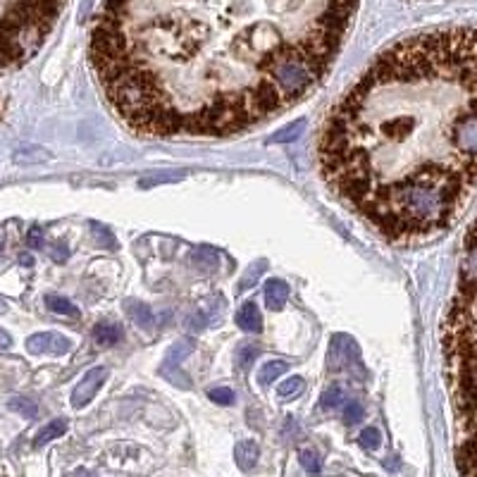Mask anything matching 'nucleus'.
<instances>
[{
  "label": "nucleus",
  "mask_w": 477,
  "mask_h": 477,
  "mask_svg": "<svg viewBox=\"0 0 477 477\" xmlns=\"http://www.w3.org/2000/svg\"><path fill=\"white\" fill-rule=\"evenodd\" d=\"M318 156L329 189L384 239L444 231L477 186V26L384 51L329 112Z\"/></svg>",
  "instance_id": "f257e3e1"
},
{
  "label": "nucleus",
  "mask_w": 477,
  "mask_h": 477,
  "mask_svg": "<svg viewBox=\"0 0 477 477\" xmlns=\"http://www.w3.org/2000/svg\"><path fill=\"white\" fill-rule=\"evenodd\" d=\"M194 348H196V341H194V339H181V341H177L170 351H167L165 363H163V368H160V373H163L165 380H170L172 384H177V387H181V389H191V380H189V377L181 373L179 363L184 361V358L191 353Z\"/></svg>",
  "instance_id": "f03ea898"
},
{
  "label": "nucleus",
  "mask_w": 477,
  "mask_h": 477,
  "mask_svg": "<svg viewBox=\"0 0 477 477\" xmlns=\"http://www.w3.org/2000/svg\"><path fill=\"white\" fill-rule=\"evenodd\" d=\"M72 343L60 332H39L26 339V351L31 356H65L69 353Z\"/></svg>",
  "instance_id": "7ed1b4c3"
},
{
  "label": "nucleus",
  "mask_w": 477,
  "mask_h": 477,
  "mask_svg": "<svg viewBox=\"0 0 477 477\" xmlns=\"http://www.w3.org/2000/svg\"><path fill=\"white\" fill-rule=\"evenodd\" d=\"M108 380V370L105 368H94L89 370L86 375H84V380L76 384L74 391H72V406L74 408H84L91 398L98 394V389L103 387V382Z\"/></svg>",
  "instance_id": "20e7f679"
},
{
  "label": "nucleus",
  "mask_w": 477,
  "mask_h": 477,
  "mask_svg": "<svg viewBox=\"0 0 477 477\" xmlns=\"http://www.w3.org/2000/svg\"><path fill=\"white\" fill-rule=\"evenodd\" d=\"M263 293H265V306L270 311H282L286 298H289V284L284 279H268Z\"/></svg>",
  "instance_id": "39448f33"
},
{
  "label": "nucleus",
  "mask_w": 477,
  "mask_h": 477,
  "mask_svg": "<svg viewBox=\"0 0 477 477\" xmlns=\"http://www.w3.org/2000/svg\"><path fill=\"white\" fill-rule=\"evenodd\" d=\"M234 456H236V466L241 470H246L251 473L256 466H258V458H261V448L253 439H246V441H239L236 448H234Z\"/></svg>",
  "instance_id": "423d86ee"
},
{
  "label": "nucleus",
  "mask_w": 477,
  "mask_h": 477,
  "mask_svg": "<svg viewBox=\"0 0 477 477\" xmlns=\"http://www.w3.org/2000/svg\"><path fill=\"white\" fill-rule=\"evenodd\" d=\"M236 325L243 329V332H261L263 327V320H261V311H258V306L253 301H246L241 308L236 311Z\"/></svg>",
  "instance_id": "0eeeda50"
},
{
  "label": "nucleus",
  "mask_w": 477,
  "mask_h": 477,
  "mask_svg": "<svg viewBox=\"0 0 477 477\" xmlns=\"http://www.w3.org/2000/svg\"><path fill=\"white\" fill-rule=\"evenodd\" d=\"M122 339V327L115 322H98L94 327V341L98 346H115Z\"/></svg>",
  "instance_id": "6e6552de"
},
{
  "label": "nucleus",
  "mask_w": 477,
  "mask_h": 477,
  "mask_svg": "<svg viewBox=\"0 0 477 477\" xmlns=\"http://www.w3.org/2000/svg\"><path fill=\"white\" fill-rule=\"evenodd\" d=\"M124 311H127V315L136 322L139 327H144V329L153 327V313L149 311V308H146V303H141V301L127 298V301H124Z\"/></svg>",
  "instance_id": "1a4fd4ad"
},
{
  "label": "nucleus",
  "mask_w": 477,
  "mask_h": 477,
  "mask_svg": "<svg viewBox=\"0 0 477 477\" xmlns=\"http://www.w3.org/2000/svg\"><path fill=\"white\" fill-rule=\"evenodd\" d=\"M17 165H39L44 163V160H51V153L39 149V146H24V149H19L15 156H12Z\"/></svg>",
  "instance_id": "9d476101"
},
{
  "label": "nucleus",
  "mask_w": 477,
  "mask_h": 477,
  "mask_svg": "<svg viewBox=\"0 0 477 477\" xmlns=\"http://www.w3.org/2000/svg\"><path fill=\"white\" fill-rule=\"evenodd\" d=\"M65 432H67V423H65V420H53V423H48L44 430L36 434V439H34V446H36V448L46 446L48 441L62 437Z\"/></svg>",
  "instance_id": "9b49d317"
},
{
  "label": "nucleus",
  "mask_w": 477,
  "mask_h": 477,
  "mask_svg": "<svg viewBox=\"0 0 477 477\" xmlns=\"http://www.w3.org/2000/svg\"><path fill=\"white\" fill-rule=\"evenodd\" d=\"M286 370H289V363H284V361H270V363H265V366H263L261 375H258V382H261V387H268V384L279 380V375H284Z\"/></svg>",
  "instance_id": "f8f14e48"
},
{
  "label": "nucleus",
  "mask_w": 477,
  "mask_h": 477,
  "mask_svg": "<svg viewBox=\"0 0 477 477\" xmlns=\"http://www.w3.org/2000/svg\"><path fill=\"white\" fill-rule=\"evenodd\" d=\"M303 127H306V119H298V122L289 124V127H284L282 131H277L275 136L268 139V144H291L296 141V139L303 134Z\"/></svg>",
  "instance_id": "ddd939ff"
},
{
  "label": "nucleus",
  "mask_w": 477,
  "mask_h": 477,
  "mask_svg": "<svg viewBox=\"0 0 477 477\" xmlns=\"http://www.w3.org/2000/svg\"><path fill=\"white\" fill-rule=\"evenodd\" d=\"M303 389H306V382L301 380V377H289V380H284L279 384L277 396L284 398V401H291V398H296Z\"/></svg>",
  "instance_id": "4468645a"
},
{
  "label": "nucleus",
  "mask_w": 477,
  "mask_h": 477,
  "mask_svg": "<svg viewBox=\"0 0 477 477\" xmlns=\"http://www.w3.org/2000/svg\"><path fill=\"white\" fill-rule=\"evenodd\" d=\"M46 306L51 308L53 313H60V315H69V318H79V308H76L72 301L67 298H60V296H48L46 298Z\"/></svg>",
  "instance_id": "2eb2a0df"
},
{
  "label": "nucleus",
  "mask_w": 477,
  "mask_h": 477,
  "mask_svg": "<svg viewBox=\"0 0 477 477\" xmlns=\"http://www.w3.org/2000/svg\"><path fill=\"white\" fill-rule=\"evenodd\" d=\"M10 408L15 413H19V416H24V418H36V413H39V406L26 396L10 398Z\"/></svg>",
  "instance_id": "dca6fc26"
},
{
  "label": "nucleus",
  "mask_w": 477,
  "mask_h": 477,
  "mask_svg": "<svg viewBox=\"0 0 477 477\" xmlns=\"http://www.w3.org/2000/svg\"><path fill=\"white\" fill-rule=\"evenodd\" d=\"M341 403H343V391L339 387H329V389L322 391V396H320V408L322 411H334L336 406H341Z\"/></svg>",
  "instance_id": "f3484780"
},
{
  "label": "nucleus",
  "mask_w": 477,
  "mask_h": 477,
  "mask_svg": "<svg viewBox=\"0 0 477 477\" xmlns=\"http://www.w3.org/2000/svg\"><path fill=\"white\" fill-rule=\"evenodd\" d=\"M358 444H361L363 448H368V451H375V448L382 444L380 430H375V427H366V430L358 434Z\"/></svg>",
  "instance_id": "a211bd4d"
},
{
  "label": "nucleus",
  "mask_w": 477,
  "mask_h": 477,
  "mask_svg": "<svg viewBox=\"0 0 477 477\" xmlns=\"http://www.w3.org/2000/svg\"><path fill=\"white\" fill-rule=\"evenodd\" d=\"M298 461H301V466H303L311 475H318V473H320L322 461H320L318 453L311 451V448H303V451H298Z\"/></svg>",
  "instance_id": "6ab92c4d"
},
{
  "label": "nucleus",
  "mask_w": 477,
  "mask_h": 477,
  "mask_svg": "<svg viewBox=\"0 0 477 477\" xmlns=\"http://www.w3.org/2000/svg\"><path fill=\"white\" fill-rule=\"evenodd\" d=\"M208 398L213 403H220V406H231L234 403V391H231L229 387H215V389H210L208 391Z\"/></svg>",
  "instance_id": "aec40b11"
},
{
  "label": "nucleus",
  "mask_w": 477,
  "mask_h": 477,
  "mask_svg": "<svg viewBox=\"0 0 477 477\" xmlns=\"http://www.w3.org/2000/svg\"><path fill=\"white\" fill-rule=\"evenodd\" d=\"M91 231L98 236V243L101 246H110V248H117V243H115V236H112V231L108 229V227H103L101 222H91Z\"/></svg>",
  "instance_id": "412c9836"
},
{
  "label": "nucleus",
  "mask_w": 477,
  "mask_h": 477,
  "mask_svg": "<svg viewBox=\"0 0 477 477\" xmlns=\"http://www.w3.org/2000/svg\"><path fill=\"white\" fill-rule=\"evenodd\" d=\"M363 418V406L361 403H356V401H351V403H346V408H343V423L346 425H353V423H358V420Z\"/></svg>",
  "instance_id": "4be33fe9"
},
{
  "label": "nucleus",
  "mask_w": 477,
  "mask_h": 477,
  "mask_svg": "<svg viewBox=\"0 0 477 477\" xmlns=\"http://www.w3.org/2000/svg\"><path fill=\"white\" fill-rule=\"evenodd\" d=\"M256 358H258V348H256V346L241 348V353H239V368H241V370H248V368H251V363H253Z\"/></svg>",
  "instance_id": "5701e85b"
},
{
  "label": "nucleus",
  "mask_w": 477,
  "mask_h": 477,
  "mask_svg": "<svg viewBox=\"0 0 477 477\" xmlns=\"http://www.w3.org/2000/svg\"><path fill=\"white\" fill-rule=\"evenodd\" d=\"M26 243H29V248H44V231H41L39 224H34L29 229V234H26Z\"/></svg>",
  "instance_id": "b1692460"
},
{
  "label": "nucleus",
  "mask_w": 477,
  "mask_h": 477,
  "mask_svg": "<svg viewBox=\"0 0 477 477\" xmlns=\"http://www.w3.org/2000/svg\"><path fill=\"white\" fill-rule=\"evenodd\" d=\"M12 346V339L10 334L5 332V329H0V348H10Z\"/></svg>",
  "instance_id": "393cba45"
},
{
  "label": "nucleus",
  "mask_w": 477,
  "mask_h": 477,
  "mask_svg": "<svg viewBox=\"0 0 477 477\" xmlns=\"http://www.w3.org/2000/svg\"><path fill=\"white\" fill-rule=\"evenodd\" d=\"M19 261H22V265H31V263H34V258H31V256H22V258H19Z\"/></svg>",
  "instance_id": "a878e982"
},
{
  "label": "nucleus",
  "mask_w": 477,
  "mask_h": 477,
  "mask_svg": "<svg viewBox=\"0 0 477 477\" xmlns=\"http://www.w3.org/2000/svg\"><path fill=\"white\" fill-rule=\"evenodd\" d=\"M5 311H8V306H5L3 301H0V313H5Z\"/></svg>",
  "instance_id": "bb28decb"
}]
</instances>
